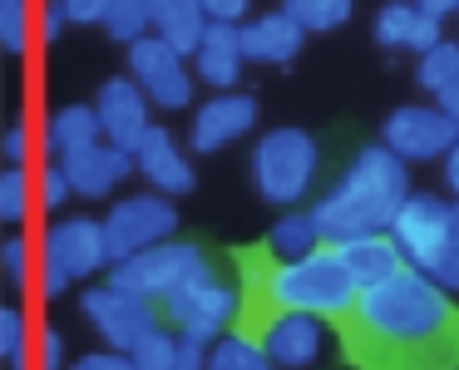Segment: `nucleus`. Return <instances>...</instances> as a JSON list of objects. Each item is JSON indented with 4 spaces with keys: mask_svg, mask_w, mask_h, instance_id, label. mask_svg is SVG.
I'll return each mask as SVG.
<instances>
[{
    "mask_svg": "<svg viewBox=\"0 0 459 370\" xmlns=\"http://www.w3.org/2000/svg\"><path fill=\"white\" fill-rule=\"evenodd\" d=\"M429 271L405 267L360 291L351 316V356L370 370H435L459 350V306Z\"/></svg>",
    "mask_w": 459,
    "mask_h": 370,
    "instance_id": "nucleus-1",
    "label": "nucleus"
},
{
    "mask_svg": "<svg viewBox=\"0 0 459 370\" xmlns=\"http://www.w3.org/2000/svg\"><path fill=\"white\" fill-rule=\"evenodd\" d=\"M405 202H410L405 159L385 143H376V149L356 153V163L311 208V218H316L326 242H351V237H366V232H390Z\"/></svg>",
    "mask_w": 459,
    "mask_h": 370,
    "instance_id": "nucleus-2",
    "label": "nucleus"
},
{
    "mask_svg": "<svg viewBox=\"0 0 459 370\" xmlns=\"http://www.w3.org/2000/svg\"><path fill=\"white\" fill-rule=\"evenodd\" d=\"M262 301L272 311H307V316H356L360 306V281L341 247H316L297 262L262 271Z\"/></svg>",
    "mask_w": 459,
    "mask_h": 370,
    "instance_id": "nucleus-3",
    "label": "nucleus"
},
{
    "mask_svg": "<svg viewBox=\"0 0 459 370\" xmlns=\"http://www.w3.org/2000/svg\"><path fill=\"white\" fill-rule=\"evenodd\" d=\"M321 149L307 129H272L252 149V183L267 202H301L316 183Z\"/></svg>",
    "mask_w": 459,
    "mask_h": 370,
    "instance_id": "nucleus-4",
    "label": "nucleus"
},
{
    "mask_svg": "<svg viewBox=\"0 0 459 370\" xmlns=\"http://www.w3.org/2000/svg\"><path fill=\"white\" fill-rule=\"evenodd\" d=\"M208 257H203V247H193V242H159V247L139 252V257L129 262H114L109 267V287L129 291V297H143L153 301V306H163L169 297H178L188 281L208 277Z\"/></svg>",
    "mask_w": 459,
    "mask_h": 370,
    "instance_id": "nucleus-5",
    "label": "nucleus"
},
{
    "mask_svg": "<svg viewBox=\"0 0 459 370\" xmlns=\"http://www.w3.org/2000/svg\"><path fill=\"white\" fill-rule=\"evenodd\" d=\"M109 262V237H104V222L94 218H65L45 232V257H40V287L45 297H60L70 281L94 277Z\"/></svg>",
    "mask_w": 459,
    "mask_h": 370,
    "instance_id": "nucleus-6",
    "label": "nucleus"
},
{
    "mask_svg": "<svg viewBox=\"0 0 459 370\" xmlns=\"http://www.w3.org/2000/svg\"><path fill=\"white\" fill-rule=\"evenodd\" d=\"M178 228V208H173L169 193H134L119 198L104 218V237H109V262H129L139 252L159 247L173 237Z\"/></svg>",
    "mask_w": 459,
    "mask_h": 370,
    "instance_id": "nucleus-7",
    "label": "nucleus"
},
{
    "mask_svg": "<svg viewBox=\"0 0 459 370\" xmlns=\"http://www.w3.org/2000/svg\"><path fill=\"white\" fill-rule=\"evenodd\" d=\"M390 237L405 247L410 267L435 277V271L445 267L449 247H455V202L435 198V193H410V202L400 208Z\"/></svg>",
    "mask_w": 459,
    "mask_h": 370,
    "instance_id": "nucleus-8",
    "label": "nucleus"
},
{
    "mask_svg": "<svg viewBox=\"0 0 459 370\" xmlns=\"http://www.w3.org/2000/svg\"><path fill=\"white\" fill-rule=\"evenodd\" d=\"M380 143L395 149L405 163H429V159H449V149L459 143V124L445 109L429 104H400L380 129Z\"/></svg>",
    "mask_w": 459,
    "mask_h": 370,
    "instance_id": "nucleus-9",
    "label": "nucleus"
},
{
    "mask_svg": "<svg viewBox=\"0 0 459 370\" xmlns=\"http://www.w3.org/2000/svg\"><path fill=\"white\" fill-rule=\"evenodd\" d=\"M183 60L188 55H178L169 40L143 35L139 45H129V80H139V90L159 109H188L193 104V70Z\"/></svg>",
    "mask_w": 459,
    "mask_h": 370,
    "instance_id": "nucleus-10",
    "label": "nucleus"
},
{
    "mask_svg": "<svg viewBox=\"0 0 459 370\" xmlns=\"http://www.w3.org/2000/svg\"><path fill=\"white\" fill-rule=\"evenodd\" d=\"M84 316H90V326L100 331L104 346H109V350H124V356H129V350L139 346V340L149 336L153 326H159V311H153V301L129 297V291H119V287H94V291H84Z\"/></svg>",
    "mask_w": 459,
    "mask_h": 370,
    "instance_id": "nucleus-11",
    "label": "nucleus"
},
{
    "mask_svg": "<svg viewBox=\"0 0 459 370\" xmlns=\"http://www.w3.org/2000/svg\"><path fill=\"white\" fill-rule=\"evenodd\" d=\"M238 306H242L238 291H232L228 281H218L212 271H208V277H198V281H188L178 297L163 301V311L173 316V326H178V331H193V336H208V340H218L222 331L232 326Z\"/></svg>",
    "mask_w": 459,
    "mask_h": 370,
    "instance_id": "nucleus-12",
    "label": "nucleus"
},
{
    "mask_svg": "<svg viewBox=\"0 0 459 370\" xmlns=\"http://www.w3.org/2000/svg\"><path fill=\"white\" fill-rule=\"evenodd\" d=\"M94 109H100V124H104V139L119 143V149H139L143 133L153 129L149 124V94L139 90V80H104L100 94H94Z\"/></svg>",
    "mask_w": 459,
    "mask_h": 370,
    "instance_id": "nucleus-13",
    "label": "nucleus"
},
{
    "mask_svg": "<svg viewBox=\"0 0 459 370\" xmlns=\"http://www.w3.org/2000/svg\"><path fill=\"white\" fill-rule=\"evenodd\" d=\"M252 124H257V99L242 94V90H222V94H212L208 104H198L188 139L198 153H218V149H228L232 139H242Z\"/></svg>",
    "mask_w": 459,
    "mask_h": 370,
    "instance_id": "nucleus-14",
    "label": "nucleus"
},
{
    "mask_svg": "<svg viewBox=\"0 0 459 370\" xmlns=\"http://www.w3.org/2000/svg\"><path fill=\"white\" fill-rule=\"evenodd\" d=\"M262 346L281 370H301L321 356L326 331H321V316H307V311H272L262 321Z\"/></svg>",
    "mask_w": 459,
    "mask_h": 370,
    "instance_id": "nucleus-15",
    "label": "nucleus"
},
{
    "mask_svg": "<svg viewBox=\"0 0 459 370\" xmlns=\"http://www.w3.org/2000/svg\"><path fill=\"white\" fill-rule=\"evenodd\" d=\"M376 40L385 45V50L429 55L435 45H445V21L420 11L415 0H385L376 11Z\"/></svg>",
    "mask_w": 459,
    "mask_h": 370,
    "instance_id": "nucleus-16",
    "label": "nucleus"
},
{
    "mask_svg": "<svg viewBox=\"0 0 459 370\" xmlns=\"http://www.w3.org/2000/svg\"><path fill=\"white\" fill-rule=\"evenodd\" d=\"M134 163H139L143 183H149L153 193H193L198 188V173H193V163L183 159V149L173 143V133L163 129V124H153L149 133H143V143L134 149Z\"/></svg>",
    "mask_w": 459,
    "mask_h": 370,
    "instance_id": "nucleus-17",
    "label": "nucleus"
},
{
    "mask_svg": "<svg viewBox=\"0 0 459 370\" xmlns=\"http://www.w3.org/2000/svg\"><path fill=\"white\" fill-rule=\"evenodd\" d=\"M60 168L70 173V183H74V193H80V198H109V193L119 188V183L139 168V163H134L129 149H119V143L104 139V143H94V149H84V153L60 159Z\"/></svg>",
    "mask_w": 459,
    "mask_h": 370,
    "instance_id": "nucleus-18",
    "label": "nucleus"
},
{
    "mask_svg": "<svg viewBox=\"0 0 459 370\" xmlns=\"http://www.w3.org/2000/svg\"><path fill=\"white\" fill-rule=\"evenodd\" d=\"M301 40H307V30L287 11H267L242 25V50L252 65H291L301 55Z\"/></svg>",
    "mask_w": 459,
    "mask_h": 370,
    "instance_id": "nucleus-19",
    "label": "nucleus"
},
{
    "mask_svg": "<svg viewBox=\"0 0 459 370\" xmlns=\"http://www.w3.org/2000/svg\"><path fill=\"white\" fill-rule=\"evenodd\" d=\"M193 65H198V80L212 84L218 94L222 90H238L242 65H247V50H242V25H208V35H203Z\"/></svg>",
    "mask_w": 459,
    "mask_h": 370,
    "instance_id": "nucleus-20",
    "label": "nucleus"
},
{
    "mask_svg": "<svg viewBox=\"0 0 459 370\" xmlns=\"http://www.w3.org/2000/svg\"><path fill=\"white\" fill-rule=\"evenodd\" d=\"M336 247H341V257L351 262V271H356L360 291H366V287H380V281H390L395 271H405V267H410L405 247H400V242L390 237V232H366V237L336 242Z\"/></svg>",
    "mask_w": 459,
    "mask_h": 370,
    "instance_id": "nucleus-21",
    "label": "nucleus"
},
{
    "mask_svg": "<svg viewBox=\"0 0 459 370\" xmlns=\"http://www.w3.org/2000/svg\"><path fill=\"white\" fill-rule=\"evenodd\" d=\"M208 25L212 21L203 11V0H153V35L169 40L178 55H198Z\"/></svg>",
    "mask_w": 459,
    "mask_h": 370,
    "instance_id": "nucleus-22",
    "label": "nucleus"
},
{
    "mask_svg": "<svg viewBox=\"0 0 459 370\" xmlns=\"http://www.w3.org/2000/svg\"><path fill=\"white\" fill-rule=\"evenodd\" d=\"M45 143H50L60 159H70V153H84V149H94V143H104L100 109H94V104H65V109L50 119V129H45Z\"/></svg>",
    "mask_w": 459,
    "mask_h": 370,
    "instance_id": "nucleus-23",
    "label": "nucleus"
},
{
    "mask_svg": "<svg viewBox=\"0 0 459 370\" xmlns=\"http://www.w3.org/2000/svg\"><path fill=\"white\" fill-rule=\"evenodd\" d=\"M267 247H272V257H281V262H297V257H307V252H316L321 247L316 218H311V212H287V218H277V228L267 232Z\"/></svg>",
    "mask_w": 459,
    "mask_h": 370,
    "instance_id": "nucleus-24",
    "label": "nucleus"
},
{
    "mask_svg": "<svg viewBox=\"0 0 459 370\" xmlns=\"http://www.w3.org/2000/svg\"><path fill=\"white\" fill-rule=\"evenodd\" d=\"M104 30L119 45H139L143 35H153V0H109Z\"/></svg>",
    "mask_w": 459,
    "mask_h": 370,
    "instance_id": "nucleus-25",
    "label": "nucleus"
},
{
    "mask_svg": "<svg viewBox=\"0 0 459 370\" xmlns=\"http://www.w3.org/2000/svg\"><path fill=\"white\" fill-rule=\"evenodd\" d=\"M281 11L291 15V21L301 25V30H341V25L351 21V11H356V0H281Z\"/></svg>",
    "mask_w": 459,
    "mask_h": 370,
    "instance_id": "nucleus-26",
    "label": "nucleus"
},
{
    "mask_svg": "<svg viewBox=\"0 0 459 370\" xmlns=\"http://www.w3.org/2000/svg\"><path fill=\"white\" fill-rule=\"evenodd\" d=\"M208 370H277V360L267 356V346H262V340L218 336V340H212V366Z\"/></svg>",
    "mask_w": 459,
    "mask_h": 370,
    "instance_id": "nucleus-27",
    "label": "nucleus"
},
{
    "mask_svg": "<svg viewBox=\"0 0 459 370\" xmlns=\"http://www.w3.org/2000/svg\"><path fill=\"white\" fill-rule=\"evenodd\" d=\"M415 80H420V84H425V90L439 99V94H445L449 84L459 80V45H455V40H445V45H435L429 55H420Z\"/></svg>",
    "mask_w": 459,
    "mask_h": 370,
    "instance_id": "nucleus-28",
    "label": "nucleus"
},
{
    "mask_svg": "<svg viewBox=\"0 0 459 370\" xmlns=\"http://www.w3.org/2000/svg\"><path fill=\"white\" fill-rule=\"evenodd\" d=\"M129 356H134V366H139V370H178V336L163 331V326H153L149 336L129 350Z\"/></svg>",
    "mask_w": 459,
    "mask_h": 370,
    "instance_id": "nucleus-29",
    "label": "nucleus"
},
{
    "mask_svg": "<svg viewBox=\"0 0 459 370\" xmlns=\"http://www.w3.org/2000/svg\"><path fill=\"white\" fill-rule=\"evenodd\" d=\"M0 45L11 55H25V45H30V0H0Z\"/></svg>",
    "mask_w": 459,
    "mask_h": 370,
    "instance_id": "nucleus-30",
    "label": "nucleus"
},
{
    "mask_svg": "<svg viewBox=\"0 0 459 370\" xmlns=\"http://www.w3.org/2000/svg\"><path fill=\"white\" fill-rule=\"evenodd\" d=\"M25 208H30V178H25L21 163H11V168L0 173V218L21 222Z\"/></svg>",
    "mask_w": 459,
    "mask_h": 370,
    "instance_id": "nucleus-31",
    "label": "nucleus"
},
{
    "mask_svg": "<svg viewBox=\"0 0 459 370\" xmlns=\"http://www.w3.org/2000/svg\"><path fill=\"white\" fill-rule=\"evenodd\" d=\"M25 346H30V336H25V316L15 306H0V356H5L11 370H25Z\"/></svg>",
    "mask_w": 459,
    "mask_h": 370,
    "instance_id": "nucleus-32",
    "label": "nucleus"
},
{
    "mask_svg": "<svg viewBox=\"0 0 459 370\" xmlns=\"http://www.w3.org/2000/svg\"><path fill=\"white\" fill-rule=\"evenodd\" d=\"M212 366V340L178 331V370H208Z\"/></svg>",
    "mask_w": 459,
    "mask_h": 370,
    "instance_id": "nucleus-33",
    "label": "nucleus"
},
{
    "mask_svg": "<svg viewBox=\"0 0 459 370\" xmlns=\"http://www.w3.org/2000/svg\"><path fill=\"white\" fill-rule=\"evenodd\" d=\"M0 262H5V281H11V287H25V277H30V247H25V237L5 242V247H0Z\"/></svg>",
    "mask_w": 459,
    "mask_h": 370,
    "instance_id": "nucleus-34",
    "label": "nucleus"
},
{
    "mask_svg": "<svg viewBox=\"0 0 459 370\" xmlns=\"http://www.w3.org/2000/svg\"><path fill=\"white\" fill-rule=\"evenodd\" d=\"M203 11H208L212 25H247L252 0H203Z\"/></svg>",
    "mask_w": 459,
    "mask_h": 370,
    "instance_id": "nucleus-35",
    "label": "nucleus"
},
{
    "mask_svg": "<svg viewBox=\"0 0 459 370\" xmlns=\"http://www.w3.org/2000/svg\"><path fill=\"white\" fill-rule=\"evenodd\" d=\"M60 5L70 25H104V15H109V0H60Z\"/></svg>",
    "mask_w": 459,
    "mask_h": 370,
    "instance_id": "nucleus-36",
    "label": "nucleus"
},
{
    "mask_svg": "<svg viewBox=\"0 0 459 370\" xmlns=\"http://www.w3.org/2000/svg\"><path fill=\"white\" fill-rule=\"evenodd\" d=\"M70 193H74L70 173H65V168H45V178H40V202H45V208H60Z\"/></svg>",
    "mask_w": 459,
    "mask_h": 370,
    "instance_id": "nucleus-37",
    "label": "nucleus"
},
{
    "mask_svg": "<svg viewBox=\"0 0 459 370\" xmlns=\"http://www.w3.org/2000/svg\"><path fill=\"white\" fill-rule=\"evenodd\" d=\"M74 370H139V366H134V356H124V350H94V356L74 360Z\"/></svg>",
    "mask_w": 459,
    "mask_h": 370,
    "instance_id": "nucleus-38",
    "label": "nucleus"
},
{
    "mask_svg": "<svg viewBox=\"0 0 459 370\" xmlns=\"http://www.w3.org/2000/svg\"><path fill=\"white\" fill-rule=\"evenodd\" d=\"M65 366V336L60 331H45L40 336V370H60Z\"/></svg>",
    "mask_w": 459,
    "mask_h": 370,
    "instance_id": "nucleus-39",
    "label": "nucleus"
},
{
    "mask_svg": "<svg viewBox=\"0 0 459 370\" xmlns=\"http://www.w3.org/2000/svg\"><path fill=\"white\" fill-rule=\"evenodd\" d=\"M65 25H70L65 5H60V0H50V5H45V15H40V35H45V40H60V35H65Z\"/></svg>",
    "mask_w": 459,
    "mask_h": 370,
    "instance_id": "nucleus-40",
    "label": "nucleus"
},
{
    "mask_svg": "<svg viewBox=\"0 0 459 370\" xmlns=\"http://www.w3.org/2000/svg\"><path fill=\"white\" fill-rule=\"evenodd\" d=\"M5 159H11V163L30 159V133H25L21 124H15V129H5Z\"/></svg>",
    "mask_w": 459,
    "mask_h": 370,
    "instance_id": "nucleus-41",
    "label": "nucleus"
},
{
    "mask_svg": "<svg viewBox=\"0 0 459 370\" xmlns=\"http://www.w3.org/2000/svg\"><path fill=\"white\" fill-rule=\"evenodd\" d=\"M445 188L459 198V143L449 149V159H445Z\"/></svg>",
    "mask_w": 459,
    "mask_h": 370,
    "instance_id": "nucleus-42",
    "label": "nucleus"
},
{
    "mask_svg": "<svg viewBox=\"0 0 459 370\" xmlns=\"http://www.w3.org/2000/svg\"><path fill=\"white\" fill-rule=\"evenodd\" d=\"M435 104H439V109H445V114H449V119H455V124H459V80H455V84H449V90H445V94H439V99H435Z\"/></svg>",
    "mask_w": 459,
    "mask_h": 370,
    "instance_id": "nucleus-43",
    "label": "nucleus"
},
{
    "mask_svg": "<svg viewBox=\"0 0 459 370\" xmlns=\"http://www.w3.org/2000/svg\"><path fill=\"white\" fill-rule=\"evenodd\" d=\"M415 5H420V11H429V15H439V21L459 11V0H415Z\"/></svg>",
    "mask_w": 459,
    "mask_h": 370,
    "instance_id": "nucleus-44",
    "label": "nucleus"
},
{
    "mask_svg": "<svg viewBox=\"0 0 459 370\" xmlns=\"http://www.w3.org/2000/svg\"><path fill=\"white\" fill-rule=\"evenodd\" d=\"M449 252L459 257V198H455V247H449Z\"/></svg>",
    "mask_w": 459,
    "mask_h": 370,
    "instance_id": "nucleus-45",
    "label": "nucleus"
}]
</instances>
